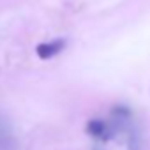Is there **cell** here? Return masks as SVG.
<instances>
[{
  "label": "cell",
  "instance_id": "7a4b0ae2",
  "mask_svg": "<svg viewBox=\"0 0 150 150\" xmlns=\"http://www.w3.org/2000/svg\"><path fill=\"white\" fill-rule=\"evenodd\" d=\"M67 42L65 39L58 37V39H51V41H46V42H39L35 46V55L41 58V60H50L57 55H60L64 50H65Z\"/></svg>",
  "mask_w": 150,
  "mask_h": 150
},
{
  "label": "cell",
  "instance_id": "3957f363",
  "mask_svg": "<svg viewBox=\"0 0 150 150\" xmlns=\"http://www.w3.org/2000/svg\"><path fill=\"white\" fill-rule=\"evenodd\" d=\"M94 150H103V148H94Z\"/></svg>",
  "mask_w": 150,
  "mask_h": 150
},
{
  "label": "cell",
  "instance_id": "6da1fadb",
  "mask_svg": "<svg viewBox=\"0 0 150 150\" xmlns=\"http://www.w3.org/2000/svg\"><path fill=\"white\" fill-rule=\"evenodd\" d=\"M85 131H87L88 136H92L97 141H110L117 132L115 127L111 125V122H108L104 118H90L87 122Z\"/></svg>",
  "mask_w": 150,
  "mask_h": 150
}]
</instances>
